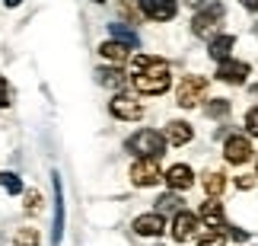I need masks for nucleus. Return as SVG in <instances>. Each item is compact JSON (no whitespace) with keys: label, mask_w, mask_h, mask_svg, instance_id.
<instances>
[{"label":"nucleus","mask_w":258,"mask_h":246,"mask_svg":"<svg viewBox=\"0 0 258 246\" xmlns=\"http://www.w3.org/2000/svg\"><path fill=\"white\" fill-rule=\"evenodd\" d=\"M131 67H134L131 86H134L137 93H144V96H163L172 86V71H169V64H166L163 58H156V55H134L131 58Z\"/></svg>","instance_id":"obj_1"},{"label":"nucleus","mask_w":258,"mask_h":246,"mask_svg":"<svg viewBox=\"0 0 258 246\" xmlns=\"http://www.w3.org/2000/svg\"><path fill=\"white\" fill-rule=\"evenodd\" d=\"M166 134L156 131V128H141V131H134L131 137L124 141V151L134 154V157H153V160H160L166 154Z\"/></svg>","instance_id":"obj_2"},{"label":"nucleus","mask_w":258,"mask_h":246,"mask_svg":"<svg viewBox=\"0 0 258 246\" xmlns=\"http://www.w3.org/2000/svg\"><path fill=\"white\" fill-rule=\"evenodd\" d=\"M223 16H226V7L217 4V0H207V4L191 16V35L198 38H214L223 26Z\"/></svg>","instance_id":"obj_3"},{"label":"nucleus","mask_w":258,"mask_h":246,"mask_svg":"<svg viewBox=\"0 0 258 246\" xmlns=\"http://www.w3.org/2000/svg\"><path fill=\"white\" fill-rule=\"evenodd\" d=\"M204 93H207V77L188 74V77H182V83H178V90H175V103L182 106V109H195V106L204 100Z\"/></svg>","instance_id":"obj_4"},{"label":"nucleus","mask_w":258,"mask_h":246,"mask_svg":"<svg viewBox=\"0 0 258 246\" xmlns=\"http://www.w3.org/2000/svg\"><path fill=\"white\" fill-rule=\"evenodd\" d=\"M131 182L137 185V189H150V185L163 182L160 163H156L153 157H137V160L131 163Z\"/></svg>","instance_id":"obj_5"},{"label":"nucleus","mask_w":258,"mask_h":246,"mask_svg":"<svg viewBox=\"0 0 258 246\" xmlns=\"http://www.w3.org/2000/svg\"><path fill=\"white\" fill-rule=\"evenodd\" d=\"M252 157H255V151H252L249 134H230V137L223 141V160H226V163L242 166V163H249Z\"/></svg>","instance_id":"obj_6"},{"label":"nucleus","mask_w":258,"mask_h":246,"mask_svg":"<svg viewBox=\"0 0 258 246\" xmlns=\"http://www.w3.org/2000/svg\"><path fill=\"white\" fill-rule=\"evenodd\" d=\"M249 74H252V64L249 61H239V58H226V61L217 64V80L220 83H230V86H239L249 80Z\"/></svg>","instance_id":"obj_7"},{"label":"nucleus","mask_w":258,"mask_h":246,"mask_svg":"<svg viewBox=\"0 0 258 246\" xmlns=\"http://www.w3.org/2000/svg\"><path fill=\"white\" fill-rule=\"evenodd\" d=\"M108 112H112L118 122H137V119H144V106L137 103V96H127V93H115L112 103H108Z\"/></svg>","instance_id":"obj_8"},{"label":"nucleus","mask_w":258,"mask_h":246,"mask_svg":"<svg viewBox=\"0 0 258 246\" xmlns=\"http://www.w3.org/2000/svg\"><path fill=\"white\" fill-rule=\"evenodd\" d=\"M198 227H201V218L182 208L178 214H172V227H169V233H172L175 243H188V240L198 233Z\"/></svg>","instance_id":"obj_9"},{"label":"nucleus","mask_w":258,"mask_h":246,"mask_svg":"<svg viewBox=\"0 0 258 246\" xmlns=\"http://www.w3.org/2000/svg\"><path fill=\"white\" fill-rule=\"evenodd\" d=\"M51 185H54V218H51V246H61L64 237V189H61V173H51Z\"/></svg>","instance_id":"obj_10"},{"label":"nucleus","mask_w":258,"mask_h":246,"mask_svg":"<svg viewBox=\"0 0 258 246\" xmlns=\"http://www.w3.org/2000/svg\"><path fill=\"white\" fill-rule=\"evenodd\" d=\"M141 4V13L153 23H169L178 13V0H137Z\"/></svg>","instance_id":"obj_11"},{"label":"nucleus","mask_w":258,"mask_h":246,"mask_svg":"<svg viewBox=\"0 0 258 246\" xmlns=\"http://www.w3.org/2000/svg\"><path fill=\"white\" fill-rule=\"evenodd\" d=\"M163 182L169 185L172 192H185V189H191V185H195V170L188 163H172L169 170L163 173Z\"/></svg>","instance_id":"obj_12"},{"label":"nucleus","mask_w":258,"mask_h":246,"mask_svg":"<svg viewBox=\"0 0 258 246\" xmlns=\"http://www.w3.org/2000/svg\"><path fill=\"white\" fill-rule=\"evenodd\" d=\"M131 227H134L137 237H163L166 233V214H160V211L141 214V218H134Z\"/></svg>","instance_id":"obj_13"},{"label":"nucleus","mask_w":258,"mask_h":246,"mask_svg":"<svg viewBox=\"0 0 258 246\" xmlns=\"http://www.w3.org/2000/svg\"><path fill=\"white\" fill-rule=\"evenodd\" d=\"M198 218H201V224L207 230H223L226 227V214H223V205L217 199H207L201 205V211H198Z\"/></svg>","instance_id":"obj_14"},{"label":"nucleus","mask_w":258,"mask_h":246,"mask_svg":"<svg viewBox=\"0 0 258 246\" xmlns=\"http://www.w3.org/2000/svg\"><path fill=\"white\" fill-rule=\"evenodd\" d=\"M233 45H236V35L233 32H217L214 38H207V55H211V61H226V58H233Z\"/></svg>","instance_id":"obj_15"},{"label":"nucleus","mask_w":258,"mask_h":246,"mask_svg":"<svg viewBox=\"0 0 258 246\" xmlns=\"http://www.w3.org/2000/svg\"><path fill=\"white\" fill-rule=\"evenodd\" d=\"M96 80L102 86H112V90H124V83H131V77L121 71V64H112V67H99Z\"/></svg>","instance_id":"obj_16"},{"label":"nucleus","mask_w":258,"mask_h":246,"mask_svg":"<svg viewBox=\"0 0 258 246\" xmlns=\"http://www.w3.org/2000/svg\"><path fill=\"white\" fill-rule=\"evenodd\" d=\"M166 141H169L172 147H182V144H188L195 137V128L188 125V122H182V119H172L169 125H166Z\"/></svg>","instance_id":"obj_17"},{"label":"nucleus","mask_w":258,"mask_h":246,"mask_svg":"<svg viewBox=\"0 0 258 246\" xmlns=\"http://www.w3.org/2000/svg\"><path fill=\"white\" fill-rule=\"evenodd\" d=\"M108 38H115V42H121L127 48H137V45H141L137 29H131L127 23H108Z\"/></svg>","instance_id":"obj_18"},{"label":"nucleus","mask_w":258,"mask_h":246,"mask_svg":"<svg viewBox=\"0 0 258 246\" xmlns=\"http://www.w3.org/2000/svg\"><path fill=\"white\" fill-rule=\"evenodd\" d=\"M127 52H131V48H127V45H121V42H115V38H108V42H102V45H99V55H102L105 61H112V64H124L127 58H131Z\"/></svg>","instance_id":"obj_19"},{"label":"nucleus","mask_w":258,"mask_h":246,"mask_svg":"<svg viewBox=\"0 0 258 246\" xmlns=\"http://www.w3.org/2000/svg\"><path fill=\"white\" fill-rule=\"evenodd\" d=\"M201 185H204V192H207V199H220L223 189H226V176L220 170H207L201 176Z\"/></svg>","instance_id":"obj_20"},{"label":"nucleus","mask_w":258,"mask_h":246,"mask_svg":"<svg viewBox=\"0 0 258 246\" xmlns=\"http://www.w3.org/2000/svg\"><path fill=\"white\" fill-rule=\"evenodd\" d=\"M230 112H233V103L223 100V96H217V100H207V106H204V115H207V119H226Z\"/></svg>","instance_id":"obj_21"},{"label":"nucleus","mask_w":258,"mask_h":246,"mask_svg":"<svg viewBox=\"0 0 258 246\" xmlns=\"http://www.w3.org/2000/svg\"><path fill=\"white\" fill-rule=\"evenodd\" d=\"M153 205H156V211H160V214H178V211H182V199H178V192H172V189L166 192V195H160Z\"/></svg>","instance_id":"obj_22"},{"label":"nucleus","mask_w":258,"mask_h":246,"mask_svg":"<svg viewBox=\"0 0 258 246\" xmlns=\"http://www.w3.org/2000/svg\"><path fill=\"white\" fill-rule=\"evenodd\" d=\"M0 189H7L10 195H19V192H26V185L19 179V173H0Z\"/></svg>","instance_id":"obj_23"},{"label":"nucleus","mask_w":258,"mask_h":246,"mask_svg":"<svg viewBox=\"0 0 258 246\" xmlns=\"http://www.w3.org/2000/svg\"><path fill=\"white\" fill-rule=\"evenodd\" d=\"M118 13L127 19V26L137 23V19L144 16V13H141V4H131V0H118Z\"/></svg>","instance_id":"obj_24"},{"label":"nucleus","mask_w":258,"mask_h":246,"mask_svg":"<svg viewBox=\"0 0 258 246\" xmlns=\"http://www.w3.org/2000/svg\"><path fill=\"white\" fill-rule=\"evenodd\" d=\"M13 246H38V230L35 227H19L16 237H13Z\"/></svg>","instance_id":"obj_25"},{"label":"nucleus","mask_w":258,"mask_h":246,"mask_svg":"<svg viewBox=\"0 0 258 246\" xmlns=\"http://www.w3.org/2000/svg\"><path fill=\"white\" fill-rule=\"evenodd\" d=\"M198 246H226V230H207Z\"/></svg>","instance_id":"obj_26"},{"label":"nucleus","mask_w":258,"mask_h":246,"mask_svg":"<svg viewBox=\"0 0 258 246\" xmlns=\"http://www.w3.org/2000/svg\"><path fill=\"white\" fill-rule=\"evenodd\" d=\"M10 106H13V86L7 77H0V109H10Z\"/></svg>","instance_id":"obj_27"},{"label":"nucleus","mask_w":258,"mask_h":246,"mask_svg":"<svg viewBox=\"0 0 258 246\" xmlns=\"http://www.w3.org/2000/svg\"><path fill=\"white\" fill-rule=\"evenodd\" d=\"M26 214H32V211H38L42 208V195H38V189H26Z\"/></svg>","instance_id":"obj_28"},{"label":"nucleus","mask_w":258,"mask_h":246,"mask_svg":"<svg viewBox=\"0 0 258 246\" xmlns=\"http://www.w3.org/2000/svg\"><path fill=\"white\" fill-rule=\"evenodd\" d=\"M245 131H249V137H258V106L245 112Z\"/></svg>","instance_id":"obj_29"},{"label":"nucleus","mask_w":258,"mask_h":246,"mask_svg":"<svg viewBox=\"0 0 258 246\" xmlns=\"http://www.w3.org/2000/svg\"><path fill=\"white\" fill-rule=\"evenodd\" d=\"M255 179H258V176H236V189H255Z\"/></svg>","instance_id":"obj_30"},{"label":"nucleus","mask_w":258,"mask_h":246,"mask_svg":"<svg viewBox=\"0 0 258 246\" xmlns=\"http://www.w3.org/2000/svg\"><path fill=\"white\" fill-rule=\"evenodd\" d=\"M226 233H230L236 243H245V240H249V230H242V227H226Z\"/></svg>","instance_id":"obj_31"},{"label":"nucleus","mask_w":258,"mask_h":246,"mask_svg":"<svg viewBox=\"0 0 258 246\" xmlns=\"http://www.w3.org/2000/svg\"><path fill=\"white\" fill-rule=\"evenodd\" d=\"M239 4H242L245 10H252V13H255V10H258V0H239Z\"/></svg>","instance_id":"obj_32"},{"label":"nucleus","mask_w":258,"mask_h":246,"mask_svg":"<svg viewBox=\"0 0 258 246\" xmlns=\"http://www.w3.org/2000/svg\"><path fill=\"white\" fill-rule=\"evenodd\" d=\"M185 4H188V7H195V10H201V7L207 4V0H185Z\"/></svg>","instance_id":"obj_33"},{"label":"nucleus","mask_w":258,"mask_h":246,"mask_svg":"<svg viewBox=\"0 0 258 246\" xmlns=\"http://www.w3.org/2000/svg\"><path fill=\"white\" fill-rule=\"evenodd\" d=\"M19 4H23V0H4V7H7V10H16Z\"/></svg>","instance_id":"obj_34"},{"label":"nucleus","mask_w":258,"mask_h":246,"mask_svg":"<svg viewBox=\"0 0 258 246\" xmlns=\"http://www.w3.org/2000/svg\"><path fill=\"white\" fill-rule=\"evenodd\" d=\"M252 93H255V96H258V83H255V86H252Z\"/></svg>","instance_id":"obj_35"},{"label":"nucleus","mask_w":258,"mask_h":246,"mask_svg":"<svg viewBox=\"0 0 258 246\" xmlns=\"http://www.w3.org/2000/svg\"><path fill=\"white\" fill-rule=\"evenodd\" d=\"M93 4H99V7H102V4H105V0H93Z\"/></svg>","instance_id":"obj_36"},{"label":"nucleus","mask_w":258,"mask_h":246,"mask_svg":"<svg viewBox=\"0 0 258 246\" xmlns=\"http://www.w3.org/2000/svg\"><path fill=\"white\" fill-rule=\"evenodd\" d=\"M255 173H258V157H255Z\"/></svg>","instance_id":"obj_37"}]
</instances>
